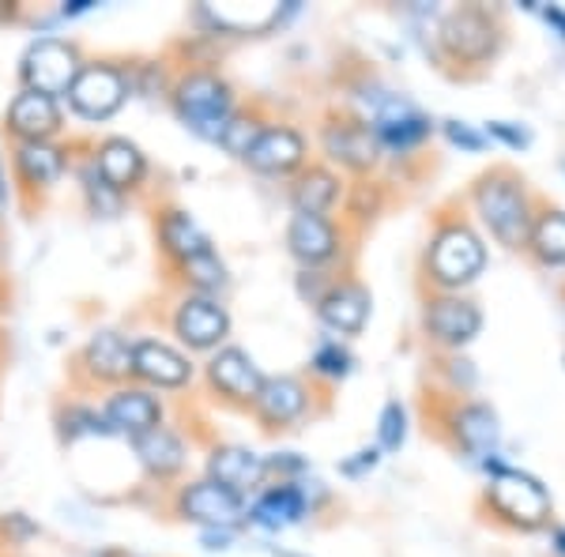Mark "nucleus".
I'll return each instance as SVG.
<instances>
[{"mask_svg":"<svg viewBox=\"0 0 565 557\" xmlns=\"http://www.w3.org/2000/svg\"><path fill=\"white\" fill-rule=\"evenodd\" d=\"M98 173H103V181L109 189H132L136 181L143 178V154L136 143L129 140H106L103 148H98Z\"/></svg>","mask_w":565,"mask_h":557,"instance_id":"5701e85b","label":"nucleus"},{"mask_svg":"<svg viewBox=\"0 0 565 557\" xmlns=\"http://www.w3.org/2000/svg\"><path fill=\"white\" fill-rule=\"evenodd\" d=\"M287 245L302 264H324L335 257V231L324 215H295L287 226Z\"/></svg>","mask_w":565,"mask_h":557,"instance_id":"6ab92c4d","label":"nucleus"},{"mask_svg":"<svg viewBox=\"0 0 565 557\" xmlns=\"http://www.w3.org/2000/svg\"><path fill=\"white\" fill-rule=\"evenodd\" d=\"M162 245H167L170 257H178L185 268H193V264L215 257L207 234L200 231V226L185 212H167V215H162Z\"/></svg>","mask_w":565,"mask_h":557,"instance_id":"aec40b11","label":"nucleus"},{"mask_svg":"<svg viewBox=\"0 0 565 557\" xmlns=\"http://www.w3.org/2000/svg\"><path fill=\"white\" fill-rule=\"evenodd\" d=\"M204 543H207V550H226V543H231V532H207Z\"/></svg>","mask_w":565,"mask_h":557,"instance_id":"c9c22d12","label":"nucleus"},{"mask_svg":"<svg viewBox=\"0 0 565 557\" xmlns=\"http://www.w3.org/2000/svg\"><path fill=\"white\" fill-rule=\"evenodd\" d=\"M76 72H79L76 50L65 45V42H57V39H39L23 57V84H26V90L45 95V98L68 95Z\"/></svg>","mask_w":565,"mask_h":557,"instance_id":"20e7f679","label":"nucleus"},{"mask_svg":"<svg viewBox=\"0 0 565 557\" xmlns=\"http://www.w3.org/2000/svg\"><path fill=\"white\" fill-rule=\"evenodd\" d=\"M178 508H181V516H185V519L212 527V532H231V527L245 516L238 493H231V490L218 486V482H212V479L193 482V486L181 490Z\"/></svg>","mask_w":565,"mask_h":557,"instance_id":"0eeeda50","label":"nucleus"},{"mask_svg":"<svg viewBox=\"0 0 565 557\" xmlns=\"http://www.w3.org/2000/svg\"><path fill=\"white\" fill-rule=\"evenodd\" d=\"M253 524L260 527H287V524H298V519L306 516V493L298 486H271L264 490L257 497V505H253Z\"/></svg>","mask_w":565,"mask_h":557,"instance_id":"393cba45","label":"nucleus"},{"mask_svg":"<svg viewBox=\"0 0 565 557\" xmlns=\"http://www.w3.org/2000/svg\"><path fill=\"white\" fill-rule=\"evenodd\" d=\"M487 268V249L468 226H449L434 237L430 245V279L441 282V287L457 290L468 287L471 279L482 276Z\"/></svg>","mask_w":565,"mask_h":557,"instance_id":"7ed1b4c3","label":"nucleus"},{"mask_svg":"<svg viewBox=\"0 0 565 557\" xmlns=\"http://www.w3.org/2000/svg\"><path fill=\"white\" fill-rule=\"evenodd\" d=\"M476 204L482 223L498 237L505 249H524L532 237V212H527L524 185L509 170H494L479 181Z\"/></svg>","mask_w":565,"mask_h":557,"instance_id":"f257e3e1","label":"nucleus"},{"mask_svg":"<svg viewBox=\"0 0 565 557\" xmlns=\"http://www.w3.org/2000/svg\"><path fill=\"white\" fill-rule=\"evenodd\" d=\"M457 437L468 452H490L498 444V418L490 407L468 404L457 415Z\"/></svg>","mask_w":565,"mask_h":557,"instance_id":"bb28decb","label":"nucleus"},{"mask_svg":"<svg viewBox=\"0 0 565 557\" xmlns=\"http://www.w3.org/2000/svg\"><path fill=\"white\" fill-rule=\"evenodd\" d=\"M207 377H212V385L231 399H257V392L264 385L257 362H253L245 351H238V346L218 351L212 365H207Z\"/></svg>","mask_w":565,"mask_h":557,"instance_id":"2eb2a0df","label":"nucleus"},{"mask_svg":"<svg viewBox=\"0 0 565 557\" xmlns=\"http://www.w3.org/2000/svg\"><path fill=\"white\" fill-rule=\"evenodd\" d=\"M253 404H257L264 422L282 426L306 410V388L298 385L295 377H264V385Z\"/></svg>","mask_w":565,"mask_h":557,"instance_id":"412c9836","label":"nucleus"},{"mask_svg":"<svg viewBox=\"0 0 565 557\" xmlns=\"http://www.w3.org/2000/svg\"><path fill=\"white\" fill-rule=\"evenodd\" d=\"M231 109H234V98L223 79L207 76V72H196V76L181 79L178 114L196 136H204V140H223L226 125H231Z\"/></svg>","mask_w":565,"mask_h":557,"instance_id":"f03ea898","label":"nucleus"},{"mask_svg":"<svg viewBox=\"0 0 565 557\" xmlns=\"http://www.w3.org/2000/svg\"><path fill=\"white\" fill-rule=\"evenodd\" d=\"M68 103L79 117H87V121H106V117H114L125 103L121 72L109 65L79 68L68 87Z\"/></svg>","mask_w":565,"mask_h":557,"instance_id":"423d86ee","label":"nucleus"},{"mask_svg":"<svg viewBox=\"0 0 565 557\" xmlns=\"http://www.w3.org/2000/svg\"><path fill=\"white\" fill-rule=\"evenodd\" d=\"M490 132H494L498 140H505L509 148H524V143L532 140V136H527V129H513L509 121H494V125H490Z\"/></svg>","mask_w":565,"mask_h":557,"instance_id":"f704fd0d","label":"nucleus"},{"mask_svg":"<svg viewBox=\"0 0 565 557\" xmlns=\"http://www.w3.org/2000/svg\"><path fill=\"white\" fill-rule=\"evenodd\" d=\"M257 132L260 129L253 121H234V117H231V125H226V132H223V140H218V143H223L226 151H234V154H242V159H245V151H249V143L257 140Z\"/></svg>","mask_w":565,"mask_h":557,"instance_id":"473e14b6","label":"nucleus"},{"mask_svg":"<svg viewBox=\"0 0 565 557\" xmlns=\"http://www.w3.org/2000/svg\"><path fill=\"white\" fill-rule=\"evenodd\" d=\"M430 117L418 114L412 103H404V98H388L385 106L377 109V117H373V140L388 143V148H415V143H423L426 136H430Z\"/></svg>","mask_w":565,"mask_h":557,"instance_id":"f8f14e48","label":"nucleus"},{"mask_svg":"<svg viewBox=\"0 0 565 557\" xmlns=\"http://www.w3.org/2000/svg\"><path fill=\"white\" fill-rule=\"evenodd\" d=\"M546 20H551L554 26H562V34H565V12H562V8H546Z\"/></svg>","mask_w":565,"mask_h":557,"instance_id":"e433bc0d","label":"nucleus"},{"mask_svg":"<svg viewBox=\"0 0 565 557\" xmlns=\"http://www.w3.org/2000/svg\"><path fill=\"white\" fill-rule=\"evenodd\" d=\"M335 178L328 170H309L306 178H298V185H295V207H298V215H324L328 207H332V200H335Z\"/></svg>","mask_w":565,"mask_h":557,"instance_id":"cd10ccee","label":"nucleus"},{"mask_svg":"<svg viewBox=\"0 0 565 557\" xmlns=\"http://www.w3.org/2000/svg\"><path fill=\"white\" fill-rule=\"evenodd\" d=\"M15 159H20V170L31 185H53L65 170V154L50 148V143H23Z\"/></svg>","mask_w":565,"mask_h":557,"instance_id":"c85d7f7f","label":"nucleus"},{"mask_svg":"<svg viewBox=\"0 0 565 557\" xmlns=\"http://www.w3.org/2000/svg\"><path fill=\"white\" fill-rule=\"evenodd\" d=\"M527 245L543 264H565V212H546L540 223H532Z\"/></svg>","mask_w":565,"mask_h":557,"instance_id":"c756f323","label":"nucleus"},{"mask_svg":"<svg viewBox=\"0 0 565 557\" xmlns=\"http://www.w3.org/2000/svg\"><path fill=\"white\" fill-rule=\"evenodd\" d=\"M174 328L189 346H196V351H212V346L223 343L226 332H231V317H226V309L218 306V301H212L207 294H196V298L181 301Z\"/></svg>","mask_w":565,"mask_h":557,"instance_id":"9d476101","label":"nucleus"},{"mask_svg":"<svg viewBox=\"0 0 565 557\" xmlns=\"http://www.w3.org/2000/svg\"><path fill=\"white\" fill-rule=\"evenodd\" d=\"M490 505H494L498 516L513 519L516 527H540L546 508H551V497L535 479L516 471H498V479L490 482Z\"/></svg>","mask_w":565,"mask_h":557,"instance_id":"39448f33","label":"nucleus"},{"mask_svg":"<svg viewBox=\"0 0 565 557\" xmlns=\"http://www.w3.org/2000/svg\"><path fill=\"white\" fill-rule=\"evenodd\" d=\"M0 200H4V178H0Z\"/></svg>","mask_w":565,"mask_h":557,"instance_id":"58836bf2","label":"nucleus"},{"mask_svg":"<svg viewBox=\"0 0 565 557\" xmlns=\"http://www.w3.org/2000/svg\"><path fill=\"white\" fill-rule=\"evenodd\" d=\"M87 365L95 377H125L132 373V343H125L117 332H103L87 343Z\"/></svg>","mask_w":565,"mask_h":557,"instance_id":"a878e982","label":"nucleus"},{"mask_svg":"<svg viewBox=\"0 0 565 557\" xmlns=\"http://www.w3.org/2000/svg\"><path fill=\"white\" fill-rule=\"evenodd\" d=\"M426 332L441 346H463L482 332V313L476 301L468 298H434L423 313Z\"/></svg>","mask_w":565,"mask_h":557,"instance_id":"1a4fd4ad","label":"nucleus"},{"mask_svg":"<svg viewBox=\"0 0 565 557\" xmlns=\"http://www.w3.org/2000/svg\"><path fill=\"white\" fill-rule=\"evenodd\" d=\"M441 42L452 57L463 61V65H479V61H487L490 53H494L498 31L487 12H479V8H460V12H452L449 20H445Z\"/></svg>","mask_w":565,"mask_h":557,"instance_id":"6e6552de","label":"nucleus"},{"mask_svg":"<svg viewBox=\"0 0 565 557\" xmlns=\"http://www.w3.org/2000/svg\"><path fill=\"white\" fill-rule=\"evenodd\" d=\"M404 437H407V415H404V407L392 399V404H385V410H381V449L396 452L399 444H404Z\"/></svg>","mask_w":565,"mask_h":557,"instance_id":"7c9ffc66","label":"nucleus"},{"mask_svg":"<svg viewBox=\"0 0 565 557\" xmlns=\"http://www.w3.org/2000/svg\"><path fill=\"white\" fill-rule=\"evenodd\" d=\"M302 159H306V140L295 129H287V125L260 129L257 140L245 151V162L260 173H290Z\"/></svg>","mask_w":565,"mask_h":557,"instance_id":"9b49d317","label":"nucleus"},{"mask_svg":"<svg viewBox=\"0 0 565 557\" xmlns=\"http://www.w3.org/2000/svg\"><path fill=\"white\" fill-rule=\"evenodd\" d=\"M321 321L340 335H359L370 321V294L359 287V282H343V287H332L321 298Z\"/></svg>","mask_w":565,"mask_h":557,"instance_id":"a211bd4d","label":"nucleus"},{"mask_svg":"<svg viewBox=\"0 0 565 557\" xmlns=\"http://www.w3.org/2000/svg\"><path fill=\"white\" fill-rule=\"evenodd\" d=\"M324 148L332 159L348 162L354 170H366V167H373V159H377V140H373V132L366 125H351V121L328 125Z\"/></svg>","mask_w":565,"mask_h":557,"instance_id":"4be33fe9","label":"nucleus"},{"mask_svg":"<svg viewBox=\"0 0 565 557\" xmlns=\"http://www.w3.org/2000/svg\"><path fill=\"white\" fill-rule=\"evenodd\" d=\"M132 373L159 388H181L193 377V365L185 354H178L174 346L159 343V340H140L132 343Z\"/></svg>","mask_w":565,"mask_h":557,"instance_id":"4468645a","label":"nucleus"},{"mask_svg":"<svg viewBox=\"0 0 565 557\" xmlns=\"http://www.w3.org/2000/svg\"><path fill=\"white\" fill-rule=\"evenodd\" d=\"M8 125H12L15 136H23V143H45V136H53L61 129L57 98L23 90L12 103V109H8Z\"/></svg>","mask_w":565,"mask_h":557,"instance_id":"f3484780","label":"nucleus"},{"mask_svg":"<svg viewBox=\"0 0 565 557\" xmlns=\"http://www.w3.org/2000/svg\"><path fill=\"white\" fill-rule=\"evenodd\" d=\"M103 422H106V429H114V433L140 437V433H148V429L162 426V407H159V399L148 396V392L121 388L106 399Z\"/></svg>","mask_w":565,"mask_h":557,"instance_id":"ddd939ff","label":"nucleus"},{"mask_svg":"<svg viewBox=\"0 0 565 557\" xmlns=\"http://www.w3.org/2000/svg\"><path fill=\"white\" fill-rule=\"evenodd\" d=\"M313 365H317V373H328V377H348L351 354L343 351L340 343H324L321 351L313 354Z\"/></svg>","mask_w":565,"mask_h":557,"instance_id":"2f4dec72","label":"nucleus"},{"mask_svg":"<svg viewBox=\"0 0 565 557\" xmlns=\"http://www.w3.org/2000/svg\"><path fill=\"white\" fill-rule=\"evenodd\" d=\"M554 543H558V557H565V532H558V538H554Z\"/></svg>","mask_w":565,"mask_h":557,"instance_id":"4c0bfd02","label":"nucleus"},{"mask_svg":"<svg viewBox=\"0 0 565 557\" xmlns=\"http://www.w3.org/2000/svg\"><path fill=\"white\" fill-rule=\"evenodd\" d=\"M132 444H136L140 463L151 474H174L181 463H185V444H181V437L170 433V429H162V426H154V429H148V433L132 437Z\"/></svg>","mask_w":565,"mask_h":557,"instance_id":"b1692460","label":"nucleus"},{"mask_svg":"<svg viewBox=\"0 0 565 557\" xmlns=\"http://www.w3.org/2000/svg\"><path fill=\"white\" fill-rule=\"evenodd\" d=\"M445 132H449L452 143H460V148H468V151L482 148V136H476V132L468 129V125H460V121H449V125H445Z\"/></svg>","mask_w":565,"mask_h":557,"instance_id":"72a5a7b5","label":"nucleus"},{"mask_svg":"<svg viewBox=\"0 0 565 557\" xmlns=\"http://www.w3.org/2000/svg\"><path fill=\"white\" fill-rule=\"evenodd\" d=\"M207 474H212V482H218V486H226L231 493H238L242 497L245 490L260 486V479L268 474V463L249 449L223 444V449H215L212 460H207Z\"/></svg>","mask_w":565,"mask_h":557,"instance_id":"dca6fc26","label":"nucleus"}]
</instances>
